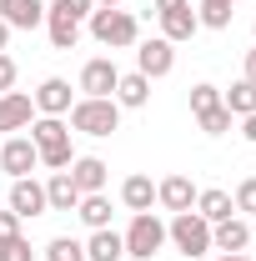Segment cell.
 Segmentation results:
<instances>
[{
	"instance_id": "1",
	"label": "cell",
	"mask_w": 256,
	"mask_h": 261,
	"mask_svg": "<svg viewBox=\"0 0 256 261\" xmlns=\"http://www.w3.org/2000/svg\"><path fill=\"white\" fill-rule=\"evenodd\" d=\"M25 130H31L45 171H65V166L75 161V156H70V126H65L61 116H40V121H31Z\"/></svg>"
},
{
	"instance_id": "2",
	"label": "cell",
	"mask_w": 256,
	"mask_h": 261,
	"mask_svg": "<svg viewBox=\"0 0 256 261\" xmlns=\"http://www.w3.org/2000/svg\"><path fill=\"white\" fill-rule=\"evenodd\" d=\"M65 116H70V130H81V136H111V130H121L116 96H81Z\"/></svg>"
},
{
	"instance_id": "3",
	"label": "cell",
	"mask_w": 256,
	"mask_h": 261,
	"mask_svg": "<svg viewBox=\"0 0 256 261\" xmlns=\"http://www.w3.org/2000/svg\"><path fill=\"white\" fill-rule=\"evenodd\" d=\"M166 241H171L186 261H196V256L211 251V221H201L196 211H176L171 226H166Z\"/></svg>"
},
{
	"instance_id": "4",
	"label": "cell",
	"mask_w": 256,
	"mask_h": 261,
	"mask_svg": "<svg viewBox=\"0 0 256 261\" xmlns=\"http://www.w3.org/2000/svg\"><path fill=\"white\" fill-rule=\"evenodd\" d=\"M91 35H96L100 45H111V50H126L141 40V25H136V15L131 10H91Z\"/></svg>"
},
{
	"instance_id": "5",
	"label": "cell",
	"mask_w": 256,
	"mask_h": 261,
	"mask_svg": "<svg viewBox=\"0 0 256 261\" xmlns=\"http://www.w3.org/2000/svg\"><path fill=\"white\" fill-rule=\"evenodd\" d=\"M126 256H136V261H151L166 246V221H161L156 211H136L131 216V226H126Z\"/></svg>"
},
{
	"instance_id": "6",
	"label": "cell",
	"mask_w": 256,
	"mask_h": 261,
	"mask_svg": "<svg viewBox=\"0 0 256 261\" xmlns=\"http://www.w3.org/2000/svg\"><path fill=\"white\" fill-rule=\"evenodd\" d=\"M156 20H161V35H166L171 45H181V40H191V35L201 31L191 0H156Z\"/></svg>"
},
{
	"instance_id": "7",
	"label": "cell",
	"mask_w": 256,
	"mask_h": 261,
	"mask_svg": "<svg viewBox=\"0 0 256 261\" xmlns=\"http://www.w3.org/2000/svg\"><path fill=\"white\" fill-rule=\"evenodd\" d=\"M136 70H141L146 81H161V75H171V70H176V45H171L166 35L136 40Z\"/></svg>"
},
{
	"instance_id": "8",
	"label": "cell",
	"mask_w": 256,
	"mask_h": 261,
	"mask_svg": "<svg viewBox=\"0 0 256 261\" xmlns=\"http://www.w3.org/2000/svg\"><path fill=\"white\" fill-rule=\"evenodd\" d=\"M35 166H40V151H35L31 136H10V141H0V171H5L10 181L31 176Z\"/></svg>"
},
{
	"instance_id": "9",
	"label": "cell",
	"mask_w": 256,
	"mask_h": 261,
	"mask_svg": "<svg viewBox=\"0 0 256 261\" xmlns=\"http://www.w3.org/2000/svg\"><path fill=\"white\" fill-rule=\"evenodd\" d=\"M116 81H121V70L111 56H96V61L81 65V91L86 96H116Z\"/></svg>"
},
{
	"instance_id": "10",
	"label": "cell",
	"mask_w": 256,
	"mask_h": 261,
	"mask_svg": "<svg viewBox=\"0 0 256 261\" xmlns=\"http://www.w3.org/2000/svg\"><path fill=\"white\" fill-rule=\"evenodd\" d=\"M10 211L20 216V221H31V216H45L50 206H45V186L31 181V176H20V181H10Z\"/></svg>"
},
{
	"instance_id": "11",
	"label": "cell",
	"mask_w": 256,
	"mask_h": 261,
	"mask_svg": "<svg viewBox=\"0 0 256 261\" xmlns=\"http://www.w3.org/2000/svg\"><path fill=\"white\" fill-rule=\"evenodd\" d=\"M35 111H40V116H65V111H70V106H75V100H70V81H65V75H45V81H40V91H35Z\"/></svg>"
},
{
	"instance_id": "12",
	"label": "cell",
	"mask_w": 256,
	"mask_h": 261,
	"mask_svg": "<svg viewBox=\"0 0 256 261\" xmlns=\"http://www.w3.org/2000/svg\"><path fill=\"white\" fill-rule=\"evenodd\" d=\"M0 20L10 31H35L45 25V0H0Z\"/></svg>"
},
{
	"instance_id": "13",
	"label": "cell",
	"mask_w": 256,
	"mask_h": 261,
	"mask_svg": "<svg viewBox=\"0 0 256 261\" xmlns=\"http://www.w3.org/2000/svg\"><path fill=\"white\" fill-rule=\"evenodd\" d=\"M35 121V100L25 91H5L0 96V130H25Z\"/></svg>"
},
{
	"instance_id": "14",
	"label": "cell",
	"mask_w": 256,
	"mask_h": 261,
	"mask_svg": "<svg viewBox=\"0 0 256 261\" xmlns=\"http://www.w3.org/2000/svg\"><path fill=\"white\" fill-rule=\"evenodd\" d=\"M106 176H111V166L100 161V156H75V161H70V181H75L81 196L106 191Z\"/></svg>"
},
{
	"instance_id": "15",
	"label": "cell",
	"mask_w": 256,
	"mask_h": 261,
	"mask_svg": "<svg viewBox=\"0 0 256 261\" xmlns=\"http://www.w3.org/2000/svg\"><path fill=\"white\" fill-rule=\"evenodd\" d=\"M246 246H251V226H246V221L226 216V221L211 226V251H226V256H231V251H246Z\"/></svg>"
},
{
	"instance_id": "16",
	"label": "cell",
	"mask_w": 256,
	"mask_h": 261,
	"mask_svg": "<svg viewBox=\"0 0 256 261\" xmlns=\"http://www.w3.org/2000/svg\"><path fill=\"white\" fill-rule=\"evenodd\" d=\"M156 201L166 206V211H191L196 206V186H191V176H166L156 186Z\"/></svg>"
},
{
	"instance_id": "17",
	"label": "cell",
	"mask_w": 256,
	"mask_h": 261,
	"mask_svg": "<svg viewBox=\"0 0 256 261\" xmlns=\"http://www.w3.org/2000/svg\"><path fill=\"white\" fill-rule=\"evenodd\" d=\"M151 100V81L141 75V70H121V81H116V106L121 111H141Z\"/></svg>"
},
{
	"instance_id": "18",
	"label": "cell",
	"mask_w": 256,
	"mask_h": 261,
	"mask_svg": "<svg viewBox=\"0 0 256 261\" xmlns=\"http://www.w3.org/2000/svg\"><path fill=\"white\" fill-rule=\"evenodd\" d=\"M45 206H50V211H75V206H81V191H75V181H70V166H65V171H50V181H45Z\"/></svg>"
},
{
	"instance_id": "19",
	"label": "cell",
	"mask_w": 256,
	"mask_h": 261,
	"mask_svg": "<svg viewBox=\"0 0 256 261\" xmlns=\"http://www.w3.org/2000/svg\"><path fill=\"white\" fill-rule=\"evenodd\" d=\"M196 216L201 221H226V216H236V206H231V191H221V186H211V191H196Z\"/></svg>"
},
{
	"instance_id": "20",
	"label": "cell",
	"mask_w": 256,
	"mask_h": 261,
	"mask_svg": "<svg viewBox=\"0 0 256 261\" xmlns=\"http://www.w3.org/2000/svg\"><path fill=\"white\" fill-rule=\"evenodd\" d=\"M121 256H126L121 231H111V226L91 231V241H86V261H121Z\"/></svg>"
},
{
	"instance_id": "21",
	"label": "cell",
	"mask_w": 256,
	"mask_h": 261,
	"mask_svg": "<svg viewBox=\"0 0 256 261\" xmlns=\"http://www.w3.org/2000/svg\"><path fill=\"white\" fill-rule=\"evenodd\" d=\"M75 216H81V221H86L91 231L111 226V201H106V191H91V196H81V206H75Z\"/></svg>"
},
{
	"instance_id": "22",
	"label": "cell",
	"mask_w": 256,
	"mask_h": 261,
	"mask_svg": "<svg viewBox=\"0 0 256 261\" xmlns=\"http://www.w3.org/2000/svg\"><path fill=\"white\" fill-rule=\"evenodd\" d=\"M45 31H50V45H56V50H75L81 20H65V15H56V10H45Z\"/></svg>"
},
{
	"instance_id": "23",
	"label": "cell",
	"mask_w": 256,
	"mask_h": 261,
	"mask_svg": "<svg viewBox=\"0 0 256 261\" xmlns=\"http://www.w3.org/2000/svg\"><path fill=\"white\" fill-rule=\"evenodd\" d=\"M121 201H126L131 211H151V206H156V186H151V176H126Z\"/></svg>"
},
{
	"instance_id": "24",
	"label": "cell",
	"mask_w": 256,
	"mask_h": 261,
	"mask_svg": "<svg viewBox=\"0 0 256 261\" xmlns=\"http://www.w3.org/2000/svg\"><path fill=\"white\" fill-rule=\"evenodd\" d=\"M221 106L231 111V116H256V86L251 81H236V86L221 96Z\"/></svg>"
},
{
	"instance_id": "25",
	"label": "cell",
	"mask_w": 256,
	"mask_h": 261,
	"mask_svg": "<svg viewBox=\"0 0 256 261\" xmlns=\"http://www.w3.org/2000/svg\"><path fill=\"white\" fill-rule=\"evenodd\" d=\"M231 15H236V10H231V0H201V10H196V20H201L206 31H226V25H231Z\"/></svg>"
},
{
	"instance_id": "26",
	"label": "cell",
	"mask_w": 256,
	"mask_h": 261,
	"mask_svg": "<svg viewBox=\"0 0 256 261\" xmlns=\"http://www.w3.org/2000/svg\"><path fill=\"white\" fill-rule=\"evenodd\" d=\"M45 261H86V241H75V236H56V241L45 246Z\"/></svg>"
},
{
	"instance_id": "27",
	"label": "cell",
	"mask_w": 256,
	"mask_h": 261,
	"mask_svg": "<svg viewBox=\"0 0 256 261\" xmlns=\"http://www.w3.org/2000/svg\"><path fill=\"white\" fill-rule=\"evenodd\" d=\"M196 121H201V130H206V136H226V130H231V121H236V116H231L226 106H211V111H201Z\"/></svg>"
},
{
	"instance_id": "28",
	"label": "cell",
	"mask_w": 256,
	"mask_h": 261,
	"mask_svg": "<svg viewBox=\"0 0 256 261\" xmlns=\"http://www.w3.org/2000/svg\"><path fill=\"white\" fill-rule=\"evenodd\" d=\"M211 106H221V91H216L211 81H201V86H191V116H201V111H211Z\"/></svg>"
},
{
	"instance_id": "29",
	"label": "cell",
	"mask_w": 256,
	"mask_h": 261,
	"mask_svg": "<svg viewBox=\"0 0 256 261\" xmlns=\"http://www.w3.org/2000/svg\"><path fill=\"white\" fill-rule=\"evenodd\" d=\"M45 10H56V15H65V20H91L96 5H91V0H50Z\"/></svg>"
},
{
	"instance_id": "30",
	"label": "cell",
	"mask_w": 256,
	"mask_h": 261,
	"mask_svg": "<svg viewBox=\"0 0 256 261\" xmlns=\"http://www.w3.org/2000/svg\"><path fill=\"white\" fill-rule=\"evenodd\" d=\"M0 261H35V246L25 236H10V241H0Z\"/></svg>"
},
{
	"instance_id": "31",
	"label": "cell",
	"mask_w": 256,
	"mask_h": 261,
	"mask_svg": "<svg viewBox=\"0 0 256 261\" xmlns=\"http://www.w3.org/2000/svg\"><path fill=\"white\" fill-rule=\"evenodd\" d=\"M231 206H236V211H246V216H256V176H246V181L236 186V196H231Z\"/></svg>"
},
{
	"instance_id": "32",
	"label": "cell",
	"mask_w": 256,
	"mask_h": 261,
	"mask_svg": "<svg viewBox=\"0 0 256 261\" xmlns=\"http://www.w3.org/2000/svg\"><path fill=\"white\" fill-rule=\"evenodd\" d=\"M5 91H15V61L0 50V96H5Z\"/></svg>"
},
{
	"instance_id": "33",
	"label": "cell",
	"mask_w": 256,
	"mask_h": 261,
	"mask_svg": "<svg viewBox=\"0 0 256 261\" xmlns=\"http://www.w3.org/2000/svg\"><path fill=\"white\" fill-rule=\"evenodd\" d=\"M10 236H20V216L15 211H0V241H10Z\"/></svg>"
},
{
	"instance_id": "34",
	"label": "cell",
	"mask_w": 256,
	"mask_h": 261,
	"mask_svg": "<svg viewBox=\"0 0 256 261\" xmlns=\"http://www.w3.org/2000/svg\"><path fill=\"white\" fill-rule=\"evenodd\" d=\"M241 136H246V141L256 146V116H241Z\"/></svg>"
},
{
	"instance_id": "35",
	"label": "cell",
	"mask_w": 256,
	"mask_h": 261,
	"mask_svg": "<svg viewBox=\"0 0 256 261\" xmlns=\"http://www.w3.org/2000/svg\"><path fill=\"white\" fill-rule=\"evenodd\" d=\"M241 81H251V86H256V50H246V75H241Z\"/></svg>"
},
{
	"instance_id": "36",
	"label": "cell",
	"mask_w": 256,
	"mask_h": 261,
	"mask_svg": "<svg viewBox=\"0 0 256 261\" xmlns=\"http://www.w3.org/2000/svg\"><path fill=\"white\" fill-rule=\"evenodd\" d=\"M216 261H251V256H246V251H231V256H226V251H221Z\"/></svg>"
},
{
	"instance_id": "37",
	"label": "cell",
	"mask_w": 256,
	"mask_h": 261,
	"mask_svg": "<svg viewBox=\"0 0 256 261\" xmlns=\"http://www.w3.org/2000/svg\"><path fill=\"white\" fill-rule=\"evenodd\" d=\"M5 45H10V25L0 20V50H5Z\"/></svg>"
},
{
	"instance_id": "38",
	"label": "cell",
	"mask_w": 256,
	"mask_h": 261,
	"mask_svg": "<svg viewBox=\"0 0 256 261\" xmlns=\"http://www.w3.org/2000/svg\"><path fill=\"white\" fill-rule=\"evenodd\" d=\"M91 5H96V10H116L121 0H91Z\"/></svg>"
},
{
	"instance_id": "39",
	"label": "cell",
	"mask_w": 256,
	"mask_h": 261,
	"mask_svg": "<svg viewBox=\"0 0 256 261\" xmlns=\"http://www.w3.org/2000/svg\"><path fill=\"white\" fill-rule=\"evenodd\" d=\"M251 241H256V226H251Z\"/></svg>"
},
{
	"instance_id": "40",
	"label": "cell",
	"mask_w": 256,
	"mask_h": 261,
	"mask_svg": "<svg viewBox=\"0 0 256 261\" xmlns=\"http://www.w3.org/2000/svg\"><path fill=\"white\" fill-rule=\"evenodd\" d=\"M231 5H236V0H231Z\"/></svg>"
},
{
	"instance_id": "41",
	"label": "cell",
	"mask_w": 256,
	"mask_h": 261,
	"mask_svg": "<svg viewBox=\"0 0 256 261\" xmlns=\"http://www.w3.org/2000/svg\"><path fill=\"white\" fill-rule=\"evenodd\" d=\"M251 31H256V25H251Z\"/></svg>"
}]
</instances>
